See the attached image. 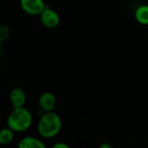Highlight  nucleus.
I'll return each instance as SVG.
<instances>
[{
  "label": "nucleus",
  "mask_w": 148,
  "mask_h": 148,
  "mask_svg": "<svg viewBox=\"0 0 148 148\" xmlns=\"http://www.w3.org/2000/svg\"><path fill=\"white\" fill-rule=\"evenodd\" d=\"M62 126L60 116L53 111L45 112L37 124V132L44 139H52L61 131Z\"/></svg>",
  "instance_id": "nucleus-1"
},
{
  "label": "nucleus",
  "mask_w": 148,
  "mask_h": 148,
  "mask_svg": "<svg viewBox=\"0 0 148 148\" xmlns=\"http://www.w3.org/2000/svg\"><path fill=\"white\" fill-rule=\"evenodd\" d=\"M33 121L31 113L25 108H13L7 119V125L14 132L21 133L28 130Z\"/></svg>",
  "instance_id": "nucleus-2"
},
{
  "label": "nucleus",
  "mask_w": 148,
  "mask_h": 148,
  "mask_svg": "<svg viewBox=\"0 0 148 148\" xmlns=\"http://www.w3.org/2000/svg\"><path fill=\"white\" fill-rule=\"evenodd\" d=\"M21 8L29 15H40L45 9L43 0H20Z\"/></svg>",
  "instance_id": "nucleus-3"
},
{
  "label": "nucleus",
  "mask_w": 148,
  "mask_h": 148,
  "mask_svg": "<svg viewBox=\"0 0 148 148\" xmlns=\"http://www.w3.org/2000/svg\"><path fill=\"white\" fill-rule=\"evenodd\" d=\"M40 19L42 23L49 29H54L60 23V16L58 13L49 8H45L42 10L40 14Z\"/></svg>",
  "instance_id": "nucleus-4"
},
{
  "label": "nucleus",
  "mask_w": 148,
  "mask_h": 148,
  "mask_svg": "<svg viewBox=\"0 0 148 148\" xmlns=\"http://www.w3.org/2000/svg\"><path fill=\"white\" fill-rule=\"evenodd\" d=\"M38 103L40 108L44 112L53 111L56 104V96L51 92H44L42 93L38 100Z\"/></svg>",
  "instance_id": "nucleus-5"
},
{
  "label": "nucleus",
  "mask_w": 148,
  "mask_h": 148,
  "mask_svg": "<svg viewBox=\"0 0 148 148\" xmlns=\"http://www.w3.org/2000/svg\"><path fill=\"white\" fill-rule=\"evenodd\" d=\"M10 101L13 108H22L26 102V95L22 88H13L10 93Z\"/></svg>",
  "instance_id": "nucleus-6"
},
{
  "label": "nucleus",
  "mask_w": 148,
  "mask_h": 148,
  "mask_svg": "<svg viewBox=\"0 0 148 148\" xmlns=\"http://www.w3.org/2000/svg\"><path fill=\"white\" fill-rule=\"evenodd\" d=\"M18 147L20 148H44L45 145L39 139L27 136L24 137L21 141L18 143Z\"/></svg>",
  "instance_id": "nucleus-7"
},
{
  "label": "nucleus",
  "mask_w": 148,
  "mask_h": 148,
  "mask_svg": "<svg viewBox=\"0 0 148 148\" xmlns=\"http://www.w3.org/2000/svg\"><path fill=\"white\" fill-rule=\"evenodd\" d=\"M136 21L141 25H148V4L139 6L134 11Z\"/></svg>",
  "instance_id": "nucleus-8"
},
{
  "label": "nucleus",
  "mask_w": 148,
  "mask_h": 148,
  "mask_svg": "<svg viewBox=\"0 0 148 148\" xmlns=\"http://www.w3.org/2000/svg\"><path fill=\"white\" fill-rule=\"evenodd\" d=\"M14 139V131L10 127H5L0 130V145L5 146L12 142Z\"/></svg>",
  "instance_id": "nucleus-9"
},
{
  "label": "nucleus",
  "mask_w": 148,
  "mask_h": 148,
  "mask_svg": "<svg viewBox=\"0 0 148 148\" xmlns=\"http://www.w3.org/2000/svg\"><path fill=\"white\" fill-rule=\"evenodd\" d=\"M53 147L54 148H69V147L67 144L63 143V142H59V143L55 144V145L53 146Z\"/></svg>",
  "instance_id": "nucleus-10"
},
{
  "label": "nucleus",
  "mask_w": 148,
  "mask_h": 148,
  "mask_svg": "<svg viewBox=\"0 0 148 148\" xmlns=\"http://www.w3.org/2000/svg\"><path fill=\"white\" fill-rule=\"evenodd\" d=\"M99 147L100 148H111L112 147H111L109 144H108V143H102L101 145H100V146H99Z\"/></svg>",
  "instance_id": "nucleus-11"
}]
</instances>
